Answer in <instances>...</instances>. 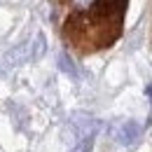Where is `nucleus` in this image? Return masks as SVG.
Wrapping results in <instances>:
<instances>
[{
	"instance_id": "4",
	"label": "nucleus",
	"mask_w": 152,
	"mask_h": 152,
	"mask_svg": "<svg viewBox=\"0 0 152 152\" xmlns=\"http://www.w3.org/2000/svg\"><path fill=\"white\" fill-rule=\"evenodd\" d=\"M77 5H80V7H89V5H91V2H94V0H75Z\"/></svg>"
},
{
	"instance_id": "2",
	"label": "nucleus",
	"mask_w": 152,
	"mask_h": 152,
	"mask_svg": "<svg viewBox=\"0 0 152 152\" xmlns=\"http://www.w3.org/2000/svg\"><path fill=\"white\" fill-rule=\"evenodd\" d=\"M58 68H61L66 75L77 77V68H75V63H73V58L68 56L66 52H61V54H58Z\"/></svg>"
},
{
	"instance_id": "3",
	"label": "nucleus",
	"mask_w": 152,
	"mask_h": 152,
	"mask_svg": "<svg viewBox=\"0 0 152 152\" xmlns=\"http://www.w3.org/2000/svg\"><path fill=\"white\" fill-rule=\"evenodd\" d=\"M94 138H96V133L82 136L75 145H73V150H70V152H91V150H94Z\"/></svg>"
},
{
	"instance_id": "1",
	"label": "nucleus",
	"mask_w": 152,
	"mask_h": 152,
	"mask_svg": "<svg viewBox=\"0 0 152 152\" xmlns=\"http://www.w3.org/2000/svg\"><path fill=\"white\" fill-rule=\"evenodd\" d=\"M140 133H143L140 124L133 122V119H126V122L119 124V129H117V133H115V138H117L119 145H126V148H129V145H133V143H138Z\"/></svg>"
},
{
	"instance_id": "5",
	"label": "nucleus",
	"mask_w": 152,
	"mask_h": 152,
	"mask_svg": "<svg viewBox=\"0 0 152 152\" xmlns=\"http://www.w3.org/2000/svg\"><path fill=\"white\" fill-rule=\"evenodd\" d=\"M145 96L152 101V84H148V87H145Z\"/></svg>"
}]
</instances>
